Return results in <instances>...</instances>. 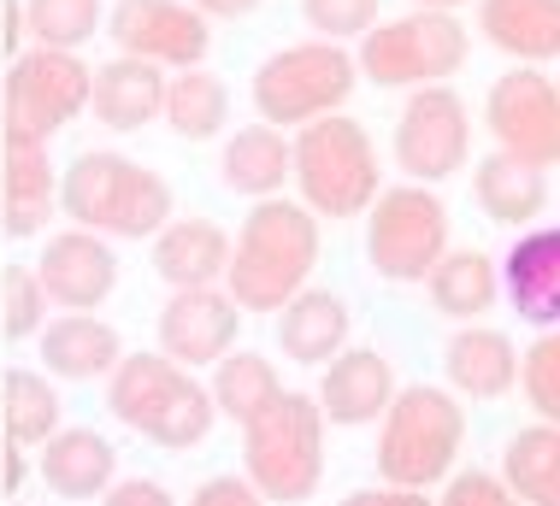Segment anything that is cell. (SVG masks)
<instances>
[{
	"label": "cell",
	"mask_w": 560,
	"mask_h": 506,
	"mask_svg": "<svg viewBox=\"0 0 560 506\" xmlns=\"http://www.w3.org/2000/svg\"><path fill=\"white\" fill-rule=\"evenodd\" d=\"M313 266H319V212L283 201V195H266V201H254V212L242 219L231 242L224 289L242 313H278L283 301H295L307 289Z\"/></svg>",
	"instance_id": "6da1fadb"
},
{
	"label": "cell",
	"mask_w": 560,
	"mask_h": 506,
	"mask_svg": "<svg viewBox=\"0 0 560 506\" xmlns=\"http://www.w3.org/2000/svg\"><path fill=\"white\" fill-rule=\"evenodd\" d=\"M107 407L125 431L160 442L172 454L201 448L213 419H219L213 389L195 383L189 365H177L165 354H125L118 360L107 372Z\"/></svg>",
	"instance_id": "7a4b0ae2"
},
{
	"label": "cell",
	"mask_w": 560,
	"mask_h": 506,
	"mask_svg": "<svg viewBox=\"0 0 560 506\" xmlns=\"http://www.w3.org/2000/svg\"><path fill=\"white\" fill-rule=\"evenodd\" d=\"M377 142L366 136V125L348 113H325L313 125L295 130L290 142V183L301 195V207L319 212V219H360L377 201Z\"/></svg>",
	"instance_id": "3957f363"
},
{
	"label": "cell",
	"mask_w": 560,
	"mask_h": 506,
	"mask_svg": "<svg viewBox=\"0 0 560 506\" xmlns=\"http://www.w3.org/2000/svg\"><path fill=\"white\" fill-rule=\"evenodd\" d=\"M242 478L266 506H301L325 483V412L313 395L283 389L254 424H242Z\"/></svg>",
	"instance_id": "277c9868"
},
{
	"label": "cell",
	"mask_w": 560,
	"mask_h": 506,
	"mask_svg": "<svg viewBox=\"0 0 560 506\" xmlns=\"http://www.w3.org/2000/svg\"><path fill=\"white\" fill-rule=\"evenodd\" d=\"M466 442V407L454 389L436 383H407L384 407V436H377V478L396 489H431L443 483Z\"/></svg>",
	"instance_id": "5b68a950"
},
{
	"label": "cell",
	"mask_w": 560,
	"mask_h": 506,
	"mask_svg": "<svg viewBox=\"0 0 560 506\" xmlns=\"http://www.w3.org/2000/svg\"><path fill=\"white\" fill-rule=\"evenodd\" d=\"M360 83V66L354 54L342 48V42H295V48H278L260 59V71H254L248 95H254V113H260V125H313V118L325 113H342L348 95H354Z\"/></svg>",
	"instance_id": "8992f818"
},
{
	"label": "cell",
	"mask_w": 560,
	"mask_h": 506,
	"mask_svg": "<svg viewBox=\"0 0 560 506\" xmlns=\"http://www.w3.org/2000/svg\"><path fill=\"white\" fill-rule=\"evenodd\" d=\"M466 59H472V30L454 19V12L413 7L407 19L372 24L360 36L354 66L377 89H425V83H448Z\"/></svg>",
	"instance_id": "52a82bcc"
},
{
	"label": "cell",
	"mask_w": 560,
	"mask_h": 506,
	"mask_svg": "<svg viewBox=\"0 0 560 506\" xmlns=\"http://www.w3.org/2000/svg\"><path fill=\"white\" fill-rule=\"evenodd\" d=\"M448 254V207L431 183H389L366 207V259L384 283H425Z\"/></svg>",
	"instance_id": "ba28073f"
},
{
	"label": "cell",
	"mask_w": 560,
	"mask_h": 506,
	"mask_svg": "<svg viewBox=\"0 0 560 506\" xmlns=\"http://www.w3.org/2000/svg\"><path fill=\"white\" fill-rule=\"evenodd\" d=\"M89 83L95 71L66 48H30L7 71V136L24 142H54L78 113H89Z\"/></svg>",
	"instance_id": "9c48e42d"
},
{
	"label": "cell",
	"mask_w": 560,
	"mask_h": 506,
	"mask_svg": "<svg viewBox=\"0 0 560 506\" xmlns=\"http://www.w3.org/2000/svg\"><path fill=\"white\" fill-rule=\"evenodd\" d=\"M483 125H490L502 153L555 172L560 165V83L542 66L502 71L490 83V101H483Z\"/></svg>",
	"instance_id": "30bf717a"
},
{
	"label": "cell",
	"mask_w": 560,
	"mask_h": 506,
	"mask_svg": "<svg viewBox=\"0 0 560 506\" xmlns=\"http://www.w3.org/2000/svg\"><path fill=\"white\" fill-rule=\"evenodd\" d=\"M466 153H472L466 101L448 83L413 89L396 118V165L407 172V183H443L454 172H466Z\"/></svg>",
	"instance_id": "8fae6325"
},
{
	"label": "cell",
	"mask_w": 560,
	"mask_h": 506,
	"mask_svg": "<svg viewBox=\"0 0 560 506\" xmlns=\"http://www.w3.org/2000/svg\"><path fill=\"white\" fill-rule=\"evenodd\" d=\"M101 30L118 42V54L148 59L160 71L201 66L207 48H213V19L195 12L189 0H118Z\"/></svg>",
	"instance_id": "7c38bea8"
},
{
	"label": "cell",
	"mask_w": 560,
	"mask_h": 506,
	"mask_svg": "<svg viewBox=\"0 0 560 506\" xmlns=\"http://www.w3.org/2000/svg\"><path fill=\"white\" fill-rule=\"evenodd\" d=\"M236 330H242V306L231 301V289L213 283V289H172L160 313V354L201 372V365H219L224 354L236 348Z\"/></svg>",
	"instance_id": "4fadbf2b"
},
{
	"label": "cell",
	"mask_w": 560,
	"mask_h": 506,
	"mask_svg": "<svg viewBox=\"0 0 560 506\" xmlns=\"http://www.w3.org/2000/svg\"><path fill=\"white\" fill-rule=\"evenodd\" d=\"M36 278L48 289V306H59V313H95L118 289V254L107 248L101 230L71 224L59 236H48V248L36 259Z\"/></svg>",
	"instance_id": "5bb4252c"
},
{
	"label": "cell",
	"mask_w": 560,
	"mask_h": 506,
	"mask_svg": "<svg viewBox=\"0 0 560 506\" xmlns=\"http://www.w3.org/2000/svg\"><path fill=\"white\" fill-rule=\"evenodd\" d=\"M502 295L525 325H560V224H525L502 254Z\"/></svg>",
	"instance_id": "9a60e30c"
},
{
	"label": "cell",
	"mask_w": 560,
	"mask_h": 506,
	"mask_svg": "<svg viewBox=\"0 0 560 506\" xmlns=\"http://www.w3.org/2000/svg\"><path fill=\"white\" fill-rule=\"evenodd\" d=\"M396 365H389L377 348H342L337 360L325 365L319 377V412L325 424H342V431H360V424H377L384 407L396 401Z\"/></svg>",
	"instance_id": "2e32d148"
},
{
	"label": "cell",
	"mask_w": 560,
	"mask_h": 506,
	"mask_svg": "<svg viewBox=\"0 0 560 506\" xmlns=\"http://www.w3.org/2000/svg\"><path fill=\"white\" fill-rule=\"evenodd\" d=\"M443 372H448V389L466 395V401H502L520 383V348H513L508 330L460 325L443 348Z\"/></svg>",
	"instance_id": "e0dca14e"
},
{
	"label": "cell",
	"mask_w": 560,
	"mask_h": 506,
	"mask_svg": "<svg viewBox=\"0 0 560 506\" xmlns=\"http://www.w3.org/2000/svg\"><path fill=\"white\" fill-rule=\"evenodd\" d=\"M0 219L7 236H42L59 207V172L48 160V142H24L7 136V165H0Z\"/></svg>",
	"instance_id": "ac0fdd59"
},
{
	"label": "cell",
	"mask_w": 560,
	"mask_h": 506,
	"mask_svg": "<svg viewBox=\"0 0 560 506\" xmlns=\"http://www.w3.org/2000/svg\"><path fill=\"white\" fill-rule=\"evenodd\" d=\"M165 77H172V71L148 66V59L118 54V59H107V66H95V83H89V113H95L113 136H130V130L154 125L160 106H165Z\"/></svg>",
	"instance_id": "d6986e66"
},
{
	"label": "cell",
	"mask_w": 560,
	"mask_h": 506,
	"mask_svg": "<svg viewBox=\"0 0 560 506\" xmlns=\"http://www.w3.org/2000/svg\"><path fill=\"white\" fill-rule=\"evenodd\" d=\"M36 342H42V360H48V377H66V383H95L125 360V336L95 313L48 318L36 330Z\"/></svg>",
	"instance_id": "ffe728a7"
},
{
	"label": "cell",
	"mask_w": 560,
	"mask_h": 506,
	"mask_svg": "<svg viewBox=\"0 0 560 506\" xmlns=\"http://www.w3.org/2000/svg\"><path fill=\"white\" fill-rule=\"evenodd\" d=\"M478 30L513 66L560 59V0H478Z\"/></svg>",
	"instance_id": "44dd1931"
},
{
	"label": "cell",
	"mask_w": 560,
	"mask_h": 506,
	"mask_svg": "<svg viewBox=\"0 0 560 506\" xmlns=\"http://www.w3.org/2000/svg\"><path fill=\"white\" fill-rule=\"evenodd\" d=\"M348 330H354L348 301L330 289H301L295 301L278 306V348L295 365H330L348 348Z\"/></svg>",
	"instance_id": "7402d4cb"
},
{
	"label": "cell",
	"mask_w": 560,
	"mask_h": 506,
	"mask_svg": "<svg viewBox=\"0 0 560 506\" xmlns=\"http://www.w3.org/2000/svg\"><path fill=\"white\" fill-rule=\"evenodd\" d=\"M36 471L59 501H101L118 478V454H113V442L95 436V431H54L42 442Z\"/></svg>",
	"instance_id": "603a6c76"
},
{
	"label": "cell",
	"mask_w": 560,
	"mask_h": 506,
	"mask_svg": "<svg viewBox=\"0 0 560 506\" xmlns=\"http://www.w3.org/2000/svg\"><path fill=\"white\" fill-rule=\"evenodd\" d=\"M154 271L172 289H213L231 271V236L213 219H172L154 236Z\"/></svg>",
	"instance_id": "cb8c5ba5"
},
{
	"label": "cell",
	"mask_w": 560,
	"mask_h": 506,
	"mask_svg": "<svg viewBox=\"0 0 560 506\" xmlns=\"http://www.w3.org/2000/svg\"><path fill=\"white\" fill-rule=\"evenodd\" d=\"M472 195H478V207H483L490 224L525 230L532 219H542V207H549V172L495 148V153H483V160L472 165Z\"/></svg>",
	"instance_id": "d4e9b609"
},
{
	"label": "cell",
	"mask_w": 560,
	"mask_h": 506,
	"mask_svg": "<svg viewBox=\"0 0 560 506\" xmlns=\"http://www.w3.org/2000/svg\"><path fill=\"white\" fill-rule=\"evenodd\" d=\"M425 289H431V306L443 318H454V325H478V318L502 301V266H495L490 254H478V248H448L431 266Z\"/></svg>",
	"instance_id": "484cf974"
},
{
	"label": "cell",
	"mask_w": 560,
	"mask_h": 506,
	"mask_svg": "<svg viewBox=\"0 0 560 506\" xmlns=\"http://www.w3.org/2000/svg\"><path fill=\"white\" fill-rule=\"evenodd\" d=\"M130 165H136V160H125V153H113V148L78 153V160L59 172V207H66V219L107 236V230H113V207H118V189H125Z\"/></svg>",
	"instance_id": "4316f807"
},
{
	"label": "cell",
	"mask_w": 560,
	"mask_h": 506,
	"mask_svg": "<svg viewBox=\"0 0 560 506\" xmlns=\"http://www.w3.org/2000/svg\"><path fill=\"white\" fill-rule=\"evenodd\" d=\"M219 183L231 195H248V201L283 195V183H290V136H283L278 125L236 130L219 153Z\"/></svg>",
	"instance_id": "83f0119b"
},
{
	"label": "cell",
	"mask_w": 560,
	"mask_h": 506,
	"mask_svg": "<svg viewBox=\"0 0 560 506\" xmlns=\"http://www.w3.org/2000/svg\"><path fill=\"white\" fill-rule=\"evenodd\" d=\"M165 130L177 142H213V136L231 125V89H224L219 71L207 66H184L165 77V106H160Z\"/></svg>",
	"instance_id": "f1b7e54d"
},
{
	"label": "cell",
	"mask_w": 560,
	"mask_h": 506,
	"mask_svg": "<svg viewBox=\"0 0 560 506\" xmlns=\"http://www.w3.org/2000/svg\"><path fill=\"white\" fill-rule=\"evenodd\" d=\"M213 407H219V419H231V424H254L260 412L283 395V377H278V365H271L266 354H248V348H231L219 365H213Z\"/></svg>",
	"instance_id": "f546056e"
},
{
	"label": "cell",
	"mask_w": 560,
	"mask_h": 506,
	"mask_svg": "<svg viewBox=\"0 0 560 506\" xmlns=\"http://www.w3.org/2000/svg\"><path fill=\"white\" fill-rule=\"evenodd\" d=\"M502 478L525 506H560V424H532L502 448Z\"/></svg>",
	"instance_id": "4dcf8cb0"
},
{
	"label": "cell",
	"mask_w": 560,
	"mask_h": 506,
	"mask_svg": "<svg viewBox=\"0 0 560 506\" xmlns=\"http://www.w3.org/2000/svg\"><path fill=\"white\" fill-rule=\"evenodd\" d=\"M0 419H7L12 448H42L54 431H66V407H59V389L48 383V372H7L0 377Z\"/></svg>",
	"instance_id": "1f68e13d"
},
{
	"label": "cell",
	"mask_w": 560,
	"mask_h": 506,
	"mask_svg": "<svg viewBox=\"0 0 560 506\" xmlns=\"http://www.w3.org/2000/svg\"><path fill=\"white\" fill-rule=\"evenodd\" d=\"M177 219V195L172 183L148 165H130L125 189H118V207H113V230L107 236H125V242H154L165 224Z\"/></svg>",
	"instance_id": "d6a6232c"
},
{
	"label": "cell",
	"mask_w": 560,
	"mask_h": 506,
	"mask_svg": "<svg viewBox=\"0 0 560 506\" xmlns=\"http://www.w3.org/2000/svg\"><path fill=\"white\" fill-rule=\"evenodd\" d=\"M101 24H107L101 0H24V36H36V48L78 54Z\"/></svg>",
	"instance_id": "836d02e7"
},
{
	"label": "cell",
	"mask_w": 560,
	"mask_h": 506,
	"mask_svg": "<svg viewBox=\"0 0 560 506\" xmlns=\"http://www.w3.org/2000/svg\"><path fill=\"white\" fill-rule=\"evenodd\" d=\"M520 383H525V401H532L537 419L560 424V325H549L520 354Z\"/></svg>",
	"instance_id": "e575fe53"
},
{
	"label": "cell",
	"mask_w": 560,
	"mask_h": 506,
	"mask_svg": "<svg viewBox=\"0 0 560 506\" xmlns=\"http://www.w3.org/2000/svg\"><path fill=\"white\" fill-rule=\"evenodd\" d=\"M48 325V289H42L36 266H12L7 278H0V330L12 336V342H24V336H36Z\"/></svg>",
	"instance_id": "d590c367"
},
{
	"label": "cell",
	"mask_w": 560,
	"mask_h": 506,
	"mask_svg": "<svg viewBox=\"0 0 560 506\" xmlns=\"http://www.w3.org/2000/svg\"><path fill=\"white\" fill-rule=\"evenodd\" d=\"M301 19L319 42H360L377 24V0H301Z\"/></svg>",
	"instance_id": "8d00e7d4"
},
{
	"label": "cell",
	"mask_w": 560,
	"mask_h": 506,
	"mask_svg": "<svg viewBox=\"0 0 560 506\" xmlns=\"http://www.w3.org/2000/svg\"><path fill=\"white\" fill-rule=\"evenodd\" d=\"M436 506H525V501L508 489L502 471H454Z\"/></svg>",
	"instance_id": "74e56055"
},
{
	"label": "cell",
	"mask_w": 560,
	"mask_h": 506,
	"mask_svg": "<svg viewBox=\"0 0 560 506\" xmlns=\"http://www.w3.org/2000/svg\"><path fill=\"white\" fill-rule=\"evenodd\" d=\"M189 506H266V495H260V489H254L248 478L224 471V478H207L201 489H195Z\"/></svg>",
	"instance_id": "f35d334b"
},
{
	"label": "cell",
	"mask_w": 560,
	"mask_h": 506,
	"mask_svg": "<svg viewBox=\"0 0 560 506\" xmlns=\"http://www.w3.org/2000/svg\"><path fill=\"white\" fill-rule=\"evenodd\" d=\"M101 506H177V501H172V489L154 483V478H113Z\"/></svg>",
	"instance_id": "ab89813d"
},
{
	"label": "cell",
	"mask_w": 560,
	"mask_h": 506,
	"mask_svg": "<svg viewBox=\"0 0 560 506\" xmlns=\"http://www.w3.org/2000/svg\"><path fill=\"white\" fill-rule=\"evenodd\" d=\"M342 506H436V501H425V489H396V483H384V489H354Z\"/></svg>",
	"instance_id": "60d3db41"
},
{
	"label": "cell",
	"mask_w": 560,
	"mask_h": 506,
	"mask_svg": "<svg viewBox=\"0 0 560 506\" xmlns=\"http://www.w3.org/2000/svg\"><path fill=\"white\" fill-rule=\"evenodd\" d=\"M189 7H195V12H207V19L219 24V19H248V12L260 7V0H189Z\"/></svg>",
	"instance_id": "b9f144b4"
},
{
	"label": "cell",
	"mask_w": 560,
	"mask_h": 506,
	"mask_svg": "<svg viewBox=\"0 0 560 506\" xmlns=\"http://www.w3.org/2000/svg\"><path fill=\"white\" fill-rule=\"evenodd\" d=\"M413 7H425V12H454V7H466V0H413Z\"/></svg>",
	"instance_id": "7bdbcfd3"
},
{
	"label": "cell",
	"mask_w": 560,
	"mask_h": 506,
	"mask_svg": "<svg viewBox=\"0 0 560 506\" xmlns=\"http://www.w3.org/2000/svg\"><path fill=\"white\" fill-rule=\"evenodd\" d=\"M12 506H24V501H12Z\"/></svg>",
	"instance_id": "ee69618b"
},
{
	"label": "cell",
	"mask_w": 560,
	"mask_h": 506,
	"mask_svg": "<svg viewBox=\"0 0 560 506\" xmlns=\"http://www.w3.org/2000/svg\"><path fill=\"white\" fill-rule=\"evenodd\" d=\"M555 83H560V77H555Z\"/></svg>",
	"instance_id": "f6af8a7d"
}]
</instances>
